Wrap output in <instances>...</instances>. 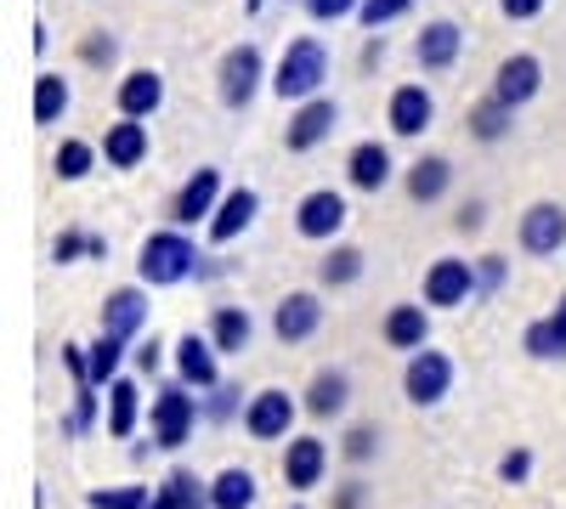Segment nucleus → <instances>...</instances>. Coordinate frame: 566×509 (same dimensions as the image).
Returning a JSON list of instances; mask_svg holds the SVG:
<instances>
[{"mask_svg":"<svg viewBox=\"0 0 566 509\" xmlns=\"http://www.w3.org/2000/svg\"><path fill=\"white\" fill-rule=\"evenodd\" d=\"M328 79V52H323V40H312V34H301V40H290V52H283V63H277V74H272V91L283 103H312V91Z\"/></svg>","mask_w":566,"mask_h":509,"instance_id":"nucleus-1","label":"nucleus"},{"mask_svg":"<svg viewBox=\"0 0 566 509\" xmlns=\"http://www.w3.org/2000/svg\"><path fill=\"white\" fill-rule=\"evenodd\" d=\"M136 272H142V284L170 289V284H181V277L199 272V244L187 233H154L148 244H142V255H136Z\"/></svg>","mask_w":566,"mask_h":509,"instance_id":"nucleus-2","label":"nucleus"},{"mask_svg":"<svg viewBox=\"0 0 566 509\" xmlns=\"http://www.w3.org/2000/svg\"><path fill=\"white\" fill-rule=\"evenodd\" d=\"M154 447H165V453H176V447H187V436H193V425H199V402H193V385H165L159 396H154Z\"/></svg>","mask_w":566,"mask_h":509,"instance_id":"nucleus-3","label":"nucleus"},{"mask_svg":"<svg viewBox=\"0 0 566 509\" xmlns=\"http://www.w3.org/2000/svg\"><path fill=\"white\" fill-rule=\"evenodd\" d=\"M453 391V357L448 351H413V362H408V374H402V396L413 402V407H437L442 396Z\"/></svg>","mask_w":566,"mask_h":509,"instance_id":"nucleus-4","label":"nucleus"},{"mask_svg":"<svg viewBox=\"0 0 566 509\" xmlns=\"http://www.w3.org/2000/svg\"><path fill=\"white\" fill-rule=\"evenodd\" d=\"M290 425H295V396L290 391H261V396L244 402V431L255 442H283Z\"/></svg>","mask_w":566,"mask_h":509,"instance_id":"nucleus-5","label":"nucleus"},{"mask_svg":"<svg viewBox=\"0 0 566 509\" xmlns=\"http://www.w3.org/2000/svg\"><path fill=\"white\" fill-rule=\"evenodd\" d=\"M261 91V52L255 45H232L221 57V103L227 108H250Z\"/></svg>","mask_w":566,"mask_h":509,"instance_id":"nucleus-6","label":"nucleus"},{"mask_svg":"<svg viewBox=\"0 0 566 509\" xmlns=\"http://www.w3.org/2000/svg\"><path fill=\"white\" fill-rule=\"evenodd\" d=\"M340 226H346V199H340V193L317 188V193L301 199V210H295V233H301V238L323 244V238H340Z\"/></svg>","mask_w":566,"mask_h":509,"instance_id":"nucleus-7","label":"nucleus"},{"mask_svg":"<svg viewBox=\"0 0 566 509\" xmlns=\"http://www.w3.org/2000/svg\"><path fill=\"white\" fill-rule=\"evenodd\" d=\"M470 295H476V272H470L464 261H437L431 272H424V306H437V311H453L464 306Z\"/></svg>","mask_w":566,"mask_h":509,"instance_id":"nucleus-8","label":"nucleus"},{"mask_svg":"<svg viewBox=\"0 0 566 509\" xmlns=\"http://www.w3.org/2000/svg\"><path fill=\"white\" fill-rule=\"evenodd\" d=\"M538 91H544V63H538V57L515 52V57H504V63H499V79H493V97H499V103L527 108V103L538 97Z\"/></svg>","mask_w":566,"mask_h":509,"instance_id":"nucleus-9","label":"nucleus"},{"mask_svg":"<svg viewBox=\"0 0 566 509\" xmlns=\"http://www.w3.org/2000/svg\"><path fill=\"white\" fill-rule=\"evenodd\" d=\"M216 204H221V170L205 165V170L187 176V188L176 193L170 215H176V226H199L205 215H216Z\"/></svg>","mask_w":566,"mask_h":509,"instance_id":"nucleus-10","label":"nucleus"},{"mask_svg":"<svg viewBox=\"0 0 566 509\" xmlns=\"http://www.w3.org/2000/svg\"><path fill=\"white\" fill-rule=\"evenodd\" d=\"M522 250L538 255V261H549V255L566 250V210L560 204H533L522 215Z\"/></svg>","mask_w":566,"mask_h":509,"instance_id":"nucleus-11","label":"nucleus"},{"mask_svg":"<svg viewBox=\"0 0 566 509\" xmlns=\"http://www.w3.org/2000/svg\"><path fill=\"white\" fill-rule=\"evenodd\" d=\"M323 476H328V447L317 436H295L290 447H283V481H290L295 492H312Z\"/></svg>","mask_w":566,"mask_h":509,"instance_id":"nucleus-12","label":"nucleus"},{"mask_svg":"<svg viewBox=\"0 0 566 509\" xmlns=\"http://www.w3.org/2000/svg\"><path fill=\"white\" fill-rule=\"evenodd\" d=\"M216 340H205V335H187L181 346H176V374H181V385H193V391H216L221 385V368H216Z\"/></svg>","mask_w":566,"mask_h":509,"instance_id":"nucleus-13","label":"nucleus"},{"mask_svg":"<svg viewBox=\"0 0 566 509\" xmlns=\"http://www.w3.org/2000/svg\"><path fill=\"white\" fill-rule=\"evenodd\" d=\"M317 322H323V300L317 295H290V300H277V311H272V335L283 346H301V340L317 335Z\"/></svg>","mask_w":566,"mask_h":509,"instance_id":"nucleus-14","label":"nucleus"},{"mask_svg":"<svg viewBox=\"0 0 566 509\" xmlns=\"http://www.w3.org/2000/svg\"><path fill=\"white\" fill-rule=\"evenodd\" d=\"M255 215H261V193H255V188L221 193V204H216V215H210V244H232Z\"/></svg>","mask_w":566,"mask_h":509,"instance_id":"nucleus-15","label":"nucleus"},{"mask_svg":"<svg viewBox=\"0 0 566 509\" xmlns=\"http://www.w3.org/2000/svg\"><path fill=\"white\" fill-rule=\"evenodd\" d=\"M386 114H391V130L397 136H424V130H431V119H437V103H431V91H424V85H397Z\"/></svg>","mask_w":566,"mask_h":509,"instance_id":"nucleus-16","label":"nucleus"},{"mask_svg":"<svg viewBox=\"0 0 566 509\" xmlns=\"http://www.w3.org/2000/svg\"><path fill=\"white\" fill-rule=\"evenodd\" d=\"M352 402V380H346V368H317L312 385H306V413L312 420H340Z\"/></svg>","mask_w":566,"mask_h":509,"instance_id":"nucleus-17","label":"nucleus"},{"mask_svg":"<svg viewBox=\"0 0 566 509\" xmlns=\"http://www.w3.org/2000/svg\"><path fill=\"white\" fill-rule=\"evenodd\" d=\"M459 45H464L459 23H448V18H431V23L419 29V40H413L419 68H453V63H459Z\"/></svg>","mask_w":566,"mask_h":509,"instance_id":"nucleus-18","label":"nucleus"},{"mask_svg":"<svg viewBox=\"0 0 566 509\" xmlns=\"http://www.w3.org/2000/svg\"><path fill=\"white\" fill-rule=\"evenodd\" d=\"M335 125H340V108H335V103H323V97H312V103L295 108V119H290V153H312Z\"/></svg>","mask_w":566,"mask_h":509,"instance_id":"nucleus-19","label":"nucleus"},{"mask_svg":"<svg viewBox=\"0 0 566 509\" xmlns=\"http://www.w3.org/2000/svg\"><path fill=\"white\" fill-rule=\"evenodd\" d=\"M103 159L114 165V170H136L142 159H148V130H142V119H114L108 125V136H103Z\"/></svg>","mask_w":566,"mask_h":509,"instance_id":"nucleus-20","label":"nucleus"},{"mask_svg":"<svg viewBox=\"0 0 566 509\" xmlns=\"http://www.w3.org/2000/svg\"><path fill=\"white\" fill-rule=\"evenodd\" d=\"M159 108H165V79L154 68H136V74L119 79V114L125 119H148Z\"/></svg>","mask_w":566,"mask_h":509,"instance_id":"nucleus-21","label":"nucleus"},{"mask_svg":"<svg viewBox=\"0 0 566 509\" xmlns=\"http://www.w3.org/2000/svg\"><path fill=\"white\" fill-rule=\"evenodd\" d=\"M142 322H148V295H142V289H114V295L103 300V329L119 335L125 346L142 335Z\"/></svg>","mask_w":566,"mask_h":509,"instance_id":"nucleus-22","label":"nucleus"},{"mask_svg":"<svg viewBox=\"0 0 566 509\" xmlns=\"http://www.w3.org/2000/svg\"><path fill=\"white\" fill-rule=\"evenodd\" d=\"M380 335L397 351H424V346H431V311H424V306H391Z\"/></svg>","mask_w":566,"mask_h":509,"instance_id":"nucleus-23","label":"nucleus"},{"mask_svg":"<svg viewBox=\"0 0 566 509\" xmlns=\"http://www.w3.org/2000/svg\"><path fill=\"white\" fill-rule=\"evenodd\" d=\"M346 176H352V188H357V193H380L386 181H391V153H386L380 142H363V148H352Z\"/></svg>","mask_w":566,"mask_h":509,"instance_id":"nucleus-24","label":"nucleus"},{"mask_svg":"<svg viewBox=\"0 0 566 509\" xmlns=\"http://www.w3.org/2000/svg\"><path fill=\"white\" fill-rule=\"evenodd\" d=\"M448 188H453V165H448L442 153H424V159L408 170V199H413V204H437Z\"/></svg>","mask_w":566,"mask_h":509,"instance_id":"nucleus-25","label":"nucleus"},{"mask_svg":"<svg viewBox=\"0 0 566 509\" xmlns=\"http://www.w3.org/2000/svg\"><path fill=\"white\" fill-rule=\"evenodd\" d=\"M136 420H142V396H136V380H114L108 385V407H103V425L114 442L136 436Z\"/></svg>","mask_w":566,"mask_h":509,"instance_id":"nucleus-26","label":"nucleus"},{"mask_svg":"<svg viewBox=\"0 0 566 509\" xmlns=\"http://www.w3.org/2000/svg\"><path fill=\"white\" fill-rule=\"evenodd\" d=\"M250 335H255V322H250V311H244V306H221V311L210 317V340H216V351H221V357L244 351V346H250Z\"/></svg>","mask_w":566,"mask_h":509,"instance_id":"nucleus-27","label":"nucleus"},{"mask_svg":"<svg viewBox=\"0 0 566 509\" xmlns=\"http://www.w3.org/2000/svg\"><path fill=\"white\" fill-rule=\"evenodd\" d=\"M69 114V79L63 74H40L34 79V119L40 125H57Z\"/></svg>","mask_w":566,"mask_h":509,"instance_id":"nucleus-28","label":"nucleus"},{"mask_svg":"<svg viewBox=\"0 0 566 509\" xmlns=\"http://www.w3.org/2000/svg\"><path fill=\"white\" fill-rule=\"evenodd\" d=\"M510 119H515V108L488 97V103L470 108V136H476V142H499V136H510Z\"/></svg>","mask_w":566,"mask_h":509,"instance_id":"nucleus-29","label":"nucleus"},{"mask_svg":"<svg viewBox=\"0 0 566 509\" xmlns=\"http://www.w3.org/2000/svg\"><path fill=\"white\" fill-rule=\"evenodd\" d=\"M210 498H216V509H250L255 503V476L250 470H221L210 481Z\"/></svg>","mask_w":566,"mask_h":509,"instance_id":"nucleus-30","label":"nucleus"},{"mask_svg":"<svg viewBox=\"0 0 566 509\" xmlns=\"http://www.w3.org/2000/svg\"><path fill=\"white\" fill-rule=\"evenodd\" d=\"M317 277H323L328 289H352L357 277H363V250H352V244L328 250V255H323V272H317Z\"/></svg>","mask_w":566,"mask_h":509,"instance_id":"nucleus-31","label":"nucleus"},{"mask_svg":"<svg viewBox=\"0 0 566 509\" xmlns=\"http://www.w3.org/2000/svg\"><path fill=\"white\" fill-rule=\"evenodd\" d=\"M119 362H125V340L119 335H103L97 346H91V385L108 391L119 380Z\"/></svg>","mask_w":566,"mask_h":509,"instance_id":"nucleus-32","label":"nucleus"},{"mask_svg":"<svg viewBox=\"0 0 566 509\" xmlns=\"http://www.w3.org/2000/svg\"><path fill=\"white\" fill-rule=\"evenodd\" d=\"M527 351L533 357H544V362H555V357H566V322L560 317H538V322H527Z\"/></svg>","mask_w":566,"mask_h":509,"instance_id":"nucleus-33","label":"nucleus"},{"mask_svg":"<svg viewBox=\"0 0 566 509\" xmlns=\"http://www.w3.org/2000/svg\"><path fill=\"white\" fill-rule=\"evenodd\" d=\"M103 153L97 148H91V142H74V136H69V142L57 148V159H52V170L63 176V181H85L91 176V165H97Z\"/></svg>","mask_w":566,"mask_h":509,"instance_id":"nucleus-34","label":"nucleus"},{"mask_svg":"<svg viewBox=\"0 0 566 509\" xmlns=\"http://www.w3.org/2000/svg\"><path fill=\"white\" fill-rule=\"evenodd\" d=\"M148 487H97L91 492V509H148Z\"/></svg>","mask_w":566,"mask_h":509,"instance_id":"nucleus-35","label":"nucleus"},{"mask_svg":"<svg viewBox=\"0 0 566 509\" xmlns=\"http://www.w3.org/2000/svg\"><path fill=\"white\" fill-rule=\"evenodd\" d=\"M340 453L352 458V465H368V458L380 453V431H374V425H352L346 442H340Z\"/></svg>","mask_w":566,"mask_h":509,"instance_id":"nucleus-36","label":"nucleus"},{"mask_svg":"<svg viewBox=\"0 0 566 509\" xmlns=\"http://www.w3.org/2000/svg\"><path fill=\"white\" fill-rule=\"evenodd\" d=\"M74 413H69V436H85L91 425H97V385H74Z\"/></svg>","mask_w":566,"mask_h":509,"instance_id":"nucleus-37","label":"nucleus"},{"mask_svg":"<svg viewBox=\"0 0 566 509\" xmlns=\"http://www.w3.org/2000/svg\"><path fill=\"white\" fill-rule=\"evenodd\" d=\"M413 7V0H363V12H357V23L363 29H386L391 18H402Z\"/></svg>","mask_w":566,"mask_h":509,"instance_id":"nucleus-38","label":"nucleus"},{"mask_svg":"<svg viewBox=\"0 0 566 509\" xmlns=\"http://www.w3.org/2000/svg\"><path fill=\"white\" fill-rule=\"evenodd\" d=\"M80 255H103V238H91V233H63L57 244H52V261H80Z\"/></svg>","mask_w":566,"mask_h":509,"instance_id":"nucleus-39","label":"nucleus"},{"mask_svg":"<svg viewBox=\"0 0 566 509\" xmlns=\"http://www.w3.org/2000/svg\"><path fill=\"white\" fill-rule=\"evenodd\" d=\"M170 481H176V492H181V509H216V498L205 492V481H199L193 470H176Z\"/></svg>","mask_w":566,"mask_h":509,"instance_id":"nucleus-40","label":"nucleus"},{"mask_svg":"<svg viewBox=\"0 0 566 509\" xmlns=\"http://www.w3.org/2000/svg\"><path fill=\"white\" fill-rule=\"evenodd\" d=\"M533 476V453L527 447H510L504 458H499V481H510V487H522Z\"/></svg>","mask_w":566,"mask_h":509,"instance_id":"nucleus-41","label":"nucleus"},{"mask_svg":"<svg viewBox=\"0 0 566 509\" xmlns=\"http://www.w3.org/2000/svg\"><path fill=\"white\" fill-rule=\"evenodd\" d=\"M306 12H312L317 23H340V18L363 12V0H306Z\"/></svg>","mask_w":566,"mask_h":509,"instance_id":"nucleus-42","label":"nucleus"},{"mask_svg":"<svg viewBox=\"0 0 566 509\" xmlns=\"http://www.w3.org/2000/svg\"><path fill=\"white\" fill-rule=\"evenodd\" d=\"M504 272H510V266H504L499 255H488V261L476 266V295H499V289H504Z\"/></svg>","mask_w":566,"mask_h":509,"instance_id":"nucleus-43","label":"nucleus"},{"mask_svg":"<svg viewBox=\"0 0 566 509\" xmlns=\"http://www.w3.org/2000/svg\"><path fill=\"white\" fill-rule=\"evenodd\" d=\"M63 368H69V380H74V385H91V351L63 346Z\"/></svg>","mask_w":566,"mask_h":509,"instance_id":"nucleus-44","label":"nucleus"},{"mask_svg":"<svg viewBox=\"0 0 566 509\" xmlns=\"http://www.w3.org/2000/svg\"><path fill=\"white\" fill-rule=\"evenodd\" d=\"M80 57H85L91 68H103V63L114 57V34H91V40L80 45Z\"/></svg>","mask_w":566,"mask_h":509,"instance_id":"nucleus-45","label":"nucleus"},{"mask_svg":"<svg viewBox=\"0 0 566 509\" xmlns=\"http://www.w3.org/2000/svg\"><path fill=\"white\" fill-rule=\"evenodd\" d=\"M499 12H504L510 23H527V18L544 12V0H499Z\"/></svg>","mask_w":566,"mask_h":509,"instance_id":"nucleus-46","label":"nucleus"},{"mask_svg":"<svg viewBox=\"0 0 566 509\" xmlns=\"http://www.w3.org/2000/svg\"><path fill=\"white\" fill-rule=\"evenodd\" d=\"M232 402H239V391H232V385H216V396H210V420H227V413H232Z\"/></svg>","mask_w":566,"mask_h":509,"instance_id":"nucleus-47","label":"nucleus"},{"mask_svg":"<svg viewBox=\"0 0 566 509\" xmlns=\"http://www.w3.org/2000/svg\"><path fill=\"white\" fill-rule=\"evenodd\" d=\"M159 362H165V351H159V340H148V346H142V351H136V368H142V374H159Z\"/></svg>","mask_w":566,"mask_h":509,"instance_id":"nucleus-48","label":"nucleus"},{"mask_svg":"<svg viewBox=\"0 0 566 509\" xmlns=\"http://www.w3.org/2000/svg\"><path fill=\"white\" fill-rule=\"evenodd\" d=\"M148 509H181V492H176V481H165V487L148 498Z\"/></svg>","mask_w":566,"mask_h":509,"instance_id":"nucleus-49","label":"nucleus"},{"mask_svg":"<svg viewBox=\"0 0 566 509\" xmlns=\"http://www.w3.org/2000/svg\"><path fill=\"white\" fill-rule=\"evenodd\" d=\"M335 509H363V481H352V487H340V498H335Z\"/></svg>","mask_w":566,"mask_h":509,"instance_id":"nucleus-50","label":"nucleus"},{"mask_svg":"<svg viewBox=\"0 0 566 509\" xmlns=\"http://www.w3.org/2000/svg\"><path fill=\"white\" fill-rule=\"evenodd\" d=\"M482 221H488V210H482V204H470V210L459 215V226H482Z\"/></svg>","mask_w":566,"mask_h":509,"instance_id":"nucleus-51","label":"nucleus"},{"mask_svg":"<svg viewBox=\"0 0 566 509\" xmlns=\"http://www.w3.org/2000/svg\"><path fill=\"white\" fill-rule=\"evenodd\" d=\"M244 12H250V18H255V12H261V0H244Z\"/></svg>","mask_w":566,"mask_h":509,"instance_id":"nucleus-52","label":"nucleus"},{"mask_svg":"<svg viewBox=\"0 0 566 509\" xmlns=\"http://www.w3.org/2000/svg\"><path fill=\"white\" fill-rule=\"evenodd\" d=\"M555 317H560V322H566V295H560V306H555Z\"/></svg>","mask_w":566,"mask_h":509,"instance_id":"nucleus-53","label":"nucleus"},{"mask_svg":"<svg viewBox=\"0 0 566 509\" xmlns=\"http://www.w3.org/2000/svg\"><path fill=\"white\" fill-rule=\"evenodd\" d=\"M295 509H306V503H295Z\"/></svg>","mask_w":566,"mask_h":509,"instance_id":"nucleus-54","label":"nucleus"}]
</instances>
